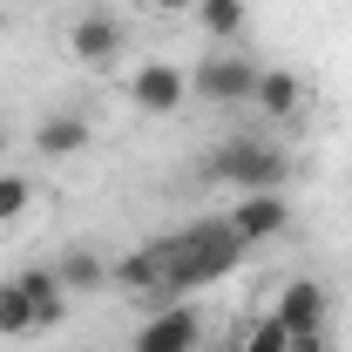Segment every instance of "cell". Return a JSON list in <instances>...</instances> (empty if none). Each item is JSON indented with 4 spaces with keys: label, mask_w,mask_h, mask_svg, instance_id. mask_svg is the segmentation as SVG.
Wrapping results in <instances>:
<instances>
[{
    "label": "cell",
    "mask_w": 352,
    "mask_h": 352,
    "mask_svg": "<svg viewBox=\"0 0 352 352\" xmlns=\"http://www.w3.org/2000/svg\"><path fill=\"white\" fill-rule=\"evenodd\" d=\"M251 102H258L271 122H298L311 109V88H305L298 68H258V95H251Z\"/></svg>",
    "instance_id": "8"
},
{
    "label": "cell",
    "mask_w": 352,
    "mask_h": 352,
    "mask_svg": "<svg viewBox=\"0 0 352 352\" xmlns=\"http://www.w3.org/2000/svg\"><path fill=\"white\" fill-rule=\"evenodd\" d=\"M230 230H237L244 244H271V237H285V230H292V204H285V190H244V197L230 204Z\"/></svg>",
    "instance_id": "6"
},
{
    "label": "cell",
    "mask_w": 352,
    "mask_h": 352,
    "mask_svg": "<svg viewBox=\"0 0 352 352\" xmlns=\"http://www.w3.org/2000/svg\"><path fill=\"white\" fill-rule=\"evenodd\" d=\"M204 176L237 183V197H244V190H278V183L292 176V156H285L278 142H264V135H223L217 149H210V163H204Z\"/></svg>",
    "instance_id": "2"
},
{
    "label": "cell",
    "mask_w": 352,
    "mask_h": 352,
    "mask_svg": "<svg viewBox=\"0 0 352 352\" xmlns=\"http://www.w3.org/2000/svg\"><path fill=\"white\" fill-rule=\"evenodd\" d=\"M285 339H292V332H285L278 318H264V325H251V339H244V352H285Z\"/></svg>",
    "instance_id": "16"
},
{
    "label": "cell",
    "mask_w": 352,
    "mask_h": 352,
    "mask_svg": "<svg viewBox=\"0 0 352 352\" xmlns=\"http://www.w3.org/2000/svg\"><path fill=\"white\" fill-rule=\"evenodd\" d=\"M122 47H129V28H122V14H109V7H88L82 21L68 28V54H75L82 68H116Z\"/></svg>",
    "instance_id": "4"
},
{
    "label": "cell",
    "mask_w": 352,
    "mask_h": 352,
    "mask_svg": "<svg viewBox=\"0 0 352 352\" xmlns=\"http://www.w3.org/2000/svg\"><path fill=\"white\" fill-rule=\"evenodd\" d=\"M14 285L28 292V305H34V325H61V311H68V292H61V278H54V264H28V271H14Z\"/></svg>",
    "instance_id": "10"
},
{
    "label": "cell",
    "mask_w": 352,
    "mask_h": 352,
    "mask_svg": "<svg viewBox=\"0 0 352 352\" xmlns=\"http://www.w3.org/2000/svg\"><path fill=\"white\" fill-rule=\"evenodd\" d=\"M190 95H204V102H217V109H237V102L258 95V61L217 47V54H204V61L190 68Z\"/></svg>",
    "instance_id": "3"
},
{
    "label": "cell",
    "mask_w": 352,
    "mask_h": 352,
    "mask_svg": "<svg viewBox=\"0 0 352 352\" xmlns=\"http://www.w3.org/2000/svg\"><path fill=\"white\" fill-rule=\"evenodd\" d=\"M197 28H204L210 41H230V34L244 28V0H197Z\"/></svg>",
    "instance_id": "14"
},
{
    "label": "cell",
    "mask_w": 352,
    "mask_h": 352,
    "mask_svg": "<svg viewBox=\"0 0 352 352\" xmlns=\"http://www.w3.org/2000/svg\"><path fill=\"white\" fill-rule=\"evenodd\" d=\"M149 14H197V0H142Z\"/></svg>",
    "instance_id": "18"
},
{
    "label": "cell",
    "mask_w": 352,
    "mask_h": 352,
    "mask_svg": "<svg viewBox=\"0 0 352 352\" xmlns=\"http://www.w3.org/2000/svg\"><path fill=\"white\" fill-rule=\"evenodd\" d=\"M197 339H204V318H197V305H156V318L135 332V352H197Z\"/></svg>",
    "instance_id": "7"
},
{
    "label": "cell",
    "mask_w": 352,
    "mask_h": 352,
    "mask_svg": "<svg viewBox=\"0 0 352 352\" xmlns=\"http://www.w3.org/2000/svg\"><path fill=\"white\" fill-rule=\"evenodd\" d=\"M129 102H135V116H176V109L190 102V68H176V61H142L129 75Z\"/></svg>",
    "instance_id": "5"
},
{
    "label": "cell",
    "mask_w": 352,
    "mask_h": 352,
    "mask_svg": "<svg viewBox=\"0 0 352 352\" xmlns=\"http://www.w3.org/2000/svg\"><path fill=\"white\" fill-rule=\"evenodd\" d=\"M244 251H251V244L230 230V217H204V223H183L170 237L129 251L122 264H109V285H122L135 298H156V305H176L183 292H197V285H210L223 271H237Z\"/></svg>",
    "instance_id": "1"
},
{
    "label": "cell",
    "mask_w": 352,
    "mask_h": 352,
    "mask_svg": "<svg viewBox=\"0 0 352 352\" xmlns=\"http://www.w3.org/2000/svg\"><path fill=\"white\" fill-rule=\"evenodd\" d=\"M34 149H41V156H82V149H88V116H82V109L47 116L41 129H34Z\"/></svg>",
    "instance_id": "11"
},
{
    "label": "cell",
    "mask_w": 352,
    "mask_h": 352,
    "mask_svg": "<svg viewBox=\"0 0 352 352\" xmlns=\"http://www.w3.org/2000/svg\"><path fill=\"white\" fill-rule=\"evenodd\" d=\"M28 204H34V183L28 176H0V223L28 217Z\"/></svg>",
    "instance_id": "15"
},
{
    "label": "cell",
    "mask_w": 352,
    "mask_h": 352,
    "mask_svg": "<svg viewBox=\"0 0 352 352\" xmlns=\"http://www.w3.org/2000/svg\"><path fill=\"white\" fill-rule=\"evenodd\" d=\"M28 332H41V325H34V305H28V292H21L14 278H0V339H28Z\"/></svg>",
    "instance_id": "13"
},
{
    "label": "cell",
    "mask_w": 352,
    "mask_h": 352,
    "mask_svg": "<svg viewBox=\"0 0 352 352\" xmlns=\"http://www.w3.org/2000/svg\"><path fill=\"white\" fill-rule=\"evenodd\" d=\"M271 318L298 339V332H325V292L311 285V278H292L285 292H278V305H271Z\"/></svg>",
    "instance_id": "9"
},
{
    "label": "cell",
    "mask_w": 352,
    "mask_h": 352,
    "mask_svg": "<svg viewBox=\"0 0 352 352\" xmlns=\"http://www.w3.org/2000/svg\"><path fill=\"white\" fill-rule=\"evenodd\" d=\"M285 352H325V332H298V339H285Z\"/></svg>",
    "instance_id": "17"
},
{
    "label": "cell",
    "mask_w": 352,
    "mask_h": 352,
    "mask_svg": "<svg viewBox=\"0 0 352 352\" xmlns=\"http://www.w3.org/2000/svg\"><path fill=\"white\" fill-rule=\"evenodd\" d=\"M54 278H61V292L75 298V292H102V285H109V264L95 258V251H82V244H75V251H61Z\"/></svg>",
    "instance_id": "12"
}]
</instances>
